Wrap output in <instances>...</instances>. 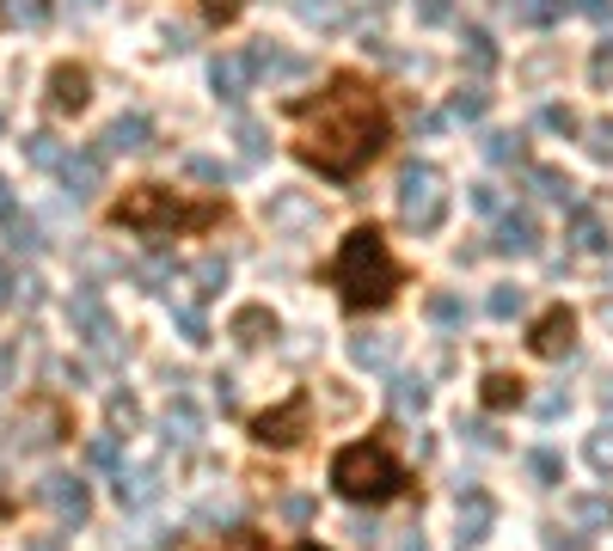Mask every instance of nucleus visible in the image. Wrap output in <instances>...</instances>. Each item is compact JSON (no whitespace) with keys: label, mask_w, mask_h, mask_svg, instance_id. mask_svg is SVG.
Listing matches in <instances>:
<instances>
[{"label":"nucleus","mask_w":613,"mask_h":551,"mask_svg":"<svg viewBox=\"0 0 613 551\" xmlns=\"http://www.w3.org/2000/svg\"><path fill=\"white\" fill-rule=\"evenodd\" d=\"M289 123H294V159L313 166L320 178H356L362 166L393 147V111L374 92L368 74L337 67L325 80V92L313 98H289Z\"/></svg>","instance_id":"nucleus-1"},{"label":"nucleus","mask_w":613,"mask_h":551,"mask_svg":"<svg viewBox=\"0 0 613 551\" xmlns=\"http://www.w3.org/2000/svg\"><path fill=\"white\" fill-rule=\"evenodd\" d=\"M227 221L221 197H185V190H166V184H129L117 202H111V227H129L142 239H173V233H215Z\"/></svg>","instance_id":"nucleus-2"},{"label":"nucleus","mask_w":613,"mask_h":551,"mask_svg":"<svg viewBox=\"0 0 613 551\" xmlns=\"http://www.w3.org/2000/svg\"><path fill=\"white\" fill-rule=\"evenodd\" d=\"M332 289L350 313H381V306L405 289V270L387 251L381 227H350L344 233V246H337V258H332Z\"/></svg>","instance_id":"nucleus-3"},{"label":"nucleus","mask_w":613,"mask_h":551,"mask_svg":"<svg viewBox=\"0 0 613 551\" xmlns=\"http://www.w3.org/2000/svg\"><path fill=\"white\" fill-rule=\"evenodd\" d=\"M412 485L405 478V466L393 459V447L387 441H350V447H337V459H332V490L344 502H393L399 490Z\"/></svg>","instance_id":"nucleus-4"},{"label":"nucleus","mask_w":613,"mask_h":551,"mask_svg":"<svg viewBox=\"0 0 613 551\" xmlns=\"http://www.w3.org/2000/svg\"><path fill=\"white\" fill-rule=\"evenodd\" d=\"M441 215H448V178L436 166H405L399 178V221L417 233H436Z\"/></svg>","instance_id":"nucleus-5"},{"label":"nucleus","mask_w":613,"mask_h":551,"mask_svg":"<svg viewBox=\"0 0 613 551\" xmlns=\"http://www.w3.org/2000/svg\"><path fill=\"white\" fill-rule=\"evenodd\" d=\"M67 325H74V337H86L105 362H117L123 343H117V325H111L105 301H98V289H74L67 294Z\"/></svg>","instance_id":"nucleus-6"},{"label":"nucleus","mask_w":613,"mask_h":551,"mask_svg":"<svg viewBox=\"0 0 613 551\" xmlns=\"http://www.w3.org/2000/svg\"><path fill=\"white\" fill-rule=\"evenodd\" d=\"M306 423H313V393H289L277 410H264V417H252V441L258 447H294L306 435Z\"/></svg>","instance_id":"nucleus-7"},{"label":"nucleus","mask_w":613,"mask_h":551,"mask_svg":"<svg viewBox=\"0 0 613 551\" xmlns=\"http://www.w3.org/2000/svg\"><path fill=\"white\" fill-rule=\"evenodd\" d=\"M38 502L43 509H55V521H67V527H81L86 514H93V497H86V485L81 478H67V472H50L38 485Z\"/></svg>","instance_id":"nucleus-8"},{"label":"nucleus","mask_w":613,"mask_h":551,"mask_svg":"<svg viewBox=\"0 0 613 551\" xmlns=\"http://www.w3.org/2000/svg\"><path fill=\"white\" fill-rule=\"evenodd\" d=\"M86 98H93V74H86L81 62H55L50 67V111H55V117L86 111Z\"/></svg>","instance_id":"nucleus-9"},{"label":"nucleus","mask_w":613,"mask_h":551,"mask_svg":"<svg viewBox=\"0 0 613 551\" xmlns=\"http://www.w3.org/2000/svg\"><path fill=\"white\" fill-rule=\"evenodd\" d=\"M19 441H25V447H55V441H67V410L55 405V398H31L25 417H19Z\"/></svg>","instance_id":"nucleus-10"},{"label":"nucleus","mask_w":613,"mask_h":551,"mask_svg":"<svg viewBox=\"0 0 613 551\" xmlns=\"http://www.w3.org/2000/svg\"><path fill=\"white\" fill-rule=\"evenodd\" d=\"M533 355H547V362H559V355H571L576 343V313L571 306H547V313L533 319Z\"/></svg>","instance_id":"nucleus-11"},{"label":"nucleus","mask_w":613,"mask_h":551,"mask_svg":"<svg viewBox=\"0 0 613 551\" xmlns=\"http://www.w3.org/2000/svg\"><path fill=\"white\" fill-rule=\"evenodd\" d=\"M491 251H503V258H528V251H540V227H533V215H503L491 233Z\"/></svg>","instance_id":"nucleus-12"},{"label":"nucleus","mask_w":613,"mask_h":551,"mask_svg":"<svg viewBox=\"0 0 613 551\" xmlns=\"http://www.w3.org/2000/svg\"><path fill=\"white\" fill-rule=\"evenodd\" d=\"M55 171H62V184H67V197H74V202H86L98 184H105V159H98V154H67Z\"/></svg>","instance_id":"nucleus-13"},{"label":"nucleus","mask_w":613,"mask_h":551,"mask_svg":"<svg viewBox=\"0 0 613 551\" xmlns=\"http://www.w3.org/2000/svg\"><path fill=\"white\" fill-rule=\"evenodd\" d=\"M160 497V472L154 466H117V502L123 509H147Z\"/></svg>","instance_id":"nucleus-14"},{"label":"nucleus","mask_w":613,"mask_h":551,"mask_svg":"<svg viewBox=\"0 0 613 551\" xmlns=\"http://www.w3.org/2000/svg\"><path fill=\"white\" fill-rule=\"evenodd\" d=\"M142 147H154V123L142 111H129V117H117L105 129V154H142Z\"/></svg>","instance_id":"nucleus-15"},{"label":"nucleus","mask_w":613,"mask_h":551,"mask_svg":"<svg viewBox=\"0 0 613 551\" xmlns=\"http://www.w3.org/2000/svg\"><path fill=\"white\" fill-rule=\"evenodd\" d=\"M491 533V497L485 490H460V545H479Z\"/></svg>","instance_id":"nucleus-16"},{"label":"nucleus","mask_w":613,"mask_h":551,"mask_svg":"<svg viewBox=\"0 0 613 551\" xmlns=\"http://www.w3.org/2000/svg\"><path fill=\"white\" fill-rule=\"evenodd\" d=\"M227 331H233V337H240L246 350H258L264 337H277V313H270V306H240Z\"/></svg>","instance_id":"nucleus-17"},{"label":"nucleus","mask_w":613,"mask_h":551,"mask_svg":"<svg viewBox=\"0 0 613 551\" xmlns=\"http://www.w3.org/2000/svg\"><path fill=\"white\" fill-rule=\"evenodd\" d=\"M166 441H178V447H197L202 441V417H197V405H190V398H173V410H166Z\"/></svg>","instance_id":"nucleus-18"},{"label":"nucleus","mask_w":613,"mask_h":551,"mask_svg":"<svg viewBox=\"0 0 613 551\" xmlns=\"http://www.w3.org/2000/svg\"><path fill=\"white\" fill-rule=\"evenodd\" d=\"M246 80H252V62H246V55H221V62H215V92H221V98H246Z\"/></svg>","instance_id":"nucleus-19"},{"label":"nucleus","mask_w":613,"mask_h":551,"mask_svg":"<svg viewBox=\"0 0 613 551\" xmlns=\"http://www.w3.org/2000/svg\"><path fill=\"white\" fill-rule=\"evenodd\" d=\"M521 386H528V381H521V374H503V367H497V374H485V405H491V410H509V405H521V398H528V393H521Z\"/></svg>","instance_id":"nucleus-20"},{"label":"nucleus","mask_w":613,"mask_h":551,"mask_svg":"<svg viewBox=\"0 0 613 551\" xmlns=\"http://www.w3.org/2000/svg\"><path fill=\"white\" fill-rule=\"evenodd\" d=\"M0 19H7V25H31V31H38L43 19H50V0H0Z\"/></svg>","instance_id":"nucleus-21"},{"label":"nucleus","mask_w":613,"mask_h":551,"mask_svg":"<svg viewBox=\"0 0 613 551\" xmlns=\"http://www.w3.org/2000/svg\"><path fill=\"white\" fill-rule=\"evenodd\" d=\"M485 159L516 166V159H528V142H521V135H509V129H497V135H485Z\"/></svg>","instance_id":"nucleus-22"},{"label":"nucleus","mask_w":613,"mask_h":551,"mask_svg":"<svg viewBox=\"0 0 613 551\" xmlns=\"http://www.w3.org/2000/svg\"><path fill=\"white\" fill-rule=\"evenodd\" d=\"M350 362L356 367H387L393 362V337H356L350 343Z\"/></svg>","instance_id":"nucleus-23"},{"label":"nucleus","mask_w":613,"mask_h":551,"mask_svg":"<svg viewBox=\"0 0 613 551\" xmlns=\"http://www.w3.org/2000/svg\"><path fill=\"white\" fill-rule=\"evenodd\" d=\"M393 405H399L405 417H412V410H424V405H429V386L417 381V374H399V381H393Z\"/></svg>","instance_id":"nucleus-24"},{"label":"nucleus","mask_w":613,"mask_h":551,"mask_svg":"<svg viewBox=\"0 0 613 551\" xmlns=\"http://www.w3.org/2000/svg\"><path fill=\"white\" fill-rule=\"evenodd\" d=\"M528 184L540 190V197H552V202H564V197H571V178H564L559 166H533V171H528Z\"/></svg>","instance_id":"nucleus-25"},{"label":"nucleus","mask_w":613,"mask_h":551,"mask_svg":"<svg viewBox=\"0 0 613 551\" xmlns=\"http://www.w3.org/2000/svg\"><path fill=\"white\" fill-rule=\"evenodd\" d=\"M528 472L552 490V485H564V459L552 454V447H533V454H528Z\"/></svg>","instance_id":"nucleus-26"},{"label":"nucleus","mask_w":613,"mask_h":551,"mask_svg":"<svg viewBox=\"0 0 613 551\" xmlns=\"http://www.w3.org/2000/svg\"><path fill=\"white\" fill-rule=\"evenodd\" d=\"M7 233H13V251H43V227L31 221V215H7Z\"/></svg>","instance_id":"nucleus-27"},{"label":"nucleus","mask_w":613,"mask_h":551,"mask_svg":"<svg viewBox=\"0 0 613 551\" xmlns=\"http://www.w3.org/2000/svg\"><path fill=\"white\" fill-rule=\"evenodd\" d=\"M221 551H270V539L258 533V527H240V533L227 539ZM289 551H325V545H313V539H301V545H289Z\"/></svg>","instance_id":"nucleus-28"},{"label":"nucleus","mask_w":613,"mask_h":551,"mask_svg":"<svg viewBox=\"0 0 613 551\" xmlns=\"http://www.w3.org/2000/svg\"><path fill=\"white\" fill-rule=\"evenodd\" d=\"M233 142H240V159H246V166H258V159H264V129H258L252 117L233 123Z\"/></svg>","instance_id":"nucleus-29"},{"label":"nucleus","mask_w":613,"mask_h":551,"mask_svg":"<svg viewBox=\"0 0 613 551\" xmlns=\"http://www.w3.org/2000/svg\"><path fill=\"white\" fill-rule=\"evenodd\" d=\"M25 159H31V166H62L67 147L55 142V135H25Z\"/></svg>","instance_id":"nucleus-30"},{"label":"nucleus","mask_w":613,"mask_h":551,"mask_svg":"<svg viewBox=\"0 0 613 551\" xmlns=\"http://www.w3.org/2000/svg\"><path fill=\"white\" fill-rule=\"evenodd\" d=\"M571 514H583L589 527H613V502L607 497H571Z\"/></svg>","instance_id":"nucleus-31"},{"label":"nucleus","mask_w":613,"mask_h":551,"mask_svg":"<svg viewBox=\"0 0 613 551\" xmlns=\"http://www.w3.org/2000/svg\"><path fill=\"white\" fill-rule=\"evenodd\" d=\"M485 111H491V92H479V86H472V92H460V98L448 105V117L472 123V117H485Z\"/></svg>","instance_id":"nucleus-32"},{"label":"nucleus","mask_w":613,"mask_h":551,"mask_svg":"<svg viewBox=\"0 0 613 551\" xmlns=\"http://www.w3.org/2000/svg\"><path fill=\"white\" fill-rule=\"evenodd\" d=\"M301 19L306 25H337V19H344V0H301Z\"/></svg>","instance_id":"nucleus-33"},{"label":"nucleus","mask_w":613,"mask_h":551,"mask_svg":"<svg viewBox=\"0 0 613 551\" xmlns=\"http://www.w3.org/2000/svg\"><path fill=\"white\" fill-rule=\"evenodd\" d=\"M583 454H589V466H595V472H613V429H595Z\"/></svg>","instance_id":"nucleus-34"},{"label":"nucleus","mask_w":613,"mask_h":551,"mask_svg":"<svg viewBox=\"0 0 613 551\" xmlns=\"http://www.w3.org/2000/svg\"><path fill=\"white\" fill-rule=\"evenodd\" d=\"M521 301H528V294L503 282V289H491V301H485V306H491V319H516V313H521Z\"/></svg>","instance_id":"nucleus-35"},{"label":"nucleus","mask_w":613,"mask_h":551,"mask_svg":"<svg viewBox=\"0 0 613 551\" xmlns=\"http://www.w3.org/2000/svg\"><path fill=\"white\" fill-rule=\"evenodd\" d=\"M202 7V19H209V25H233V19L246 13V0H197Z\"/></svg>","instance_id":"nucleus-36"},{"label":"nucleus","mask_w":613,"mask_h":551,"mask_svg":"<svg viewBox=\"0 0 613 551\" xmlns=\"http://www.w3.org/2000/svg\"><path fill=\"white\" fill-rule=\"evenodd\" d=\"M571 239H576V246H583V251H595V246H607V239H601V227H595V215H576V221H571Z\"/></svg>","instance_id":"nucleus-37"},{"label":"nucleus","mask_w":613,"mask_h":551,"mask_svg":"<svg viewBox=\"0 0 613 551\" xmlns=\"http://www.w3.org/2000/svg\"><path fill=\"white\" fill-rule=\"evenodd\" d=\"M221 282H227V263H221V258H202V263H197V294H215Z\"/></svg>","instance_id":"nucleus-38"},{"label":"nucleus","mask_w":613,"mask_h":551,"mask_svg":"<svg viewBox=\"0 0 613 551\" xmlns=\"http://www.w3.org/2000/svg\"><path fill=\"white\" fill-rule=\"evenodd\" d=\"M86 459H93V466H123V454H117L111 435H93V441H86Z\"/></svg>","instance_id":"nucleus-39"},{"label":"nucleus","mask_w":613,"mask_h":551,"mask_svg":"<svg viewBox=\"0 0 613 551\" xmlns=\"http://www.w3.org/2000/svg\"><path fill=\"white\" fill-rule=\"evenodd\" d=\"M135 276H142L147 289L160 294V289H166V282H173V263H166V258H147V263H142V270H135Z\"/></svg>","instance_id":"nucleus-40"},{"label":"nucleus","mask_w":613,"mask_h":551,"mask_svg":"<svg viewBox=\"0 0 613 551\" xmlns=\"http://www.w3.org/2000/svg\"><path fill=\"white\" fill-rule=\"evenodd\" d=\"M429 319L436 325H460V301L454 294H429Z\"/></svg>","instance_id":"nucleus-41"},{"label":"nucleus","mask_w":613,"mask_h":551,"mask_svg":"<svg viewBox=\"0 0 613 551\" xmlns=\"http://www.w3.org/2000/svg\"><path fill=\"white\" fill-rule=\"evenodd\" d=\"M111 423H117V429H135V423H142V410H135V398H129V393L111 398Z\"/></svg>","instance_id":"nucleus-42"},{"label":"nucleus","mask_w":613,"mask_h":551,"mask_svg":"<svg viewBox=\"0 0 613 551\" xmlns=\"http://www.w3.org/2000/svg\"><path fill=\"white\" fill-rule=\"evenodd\" d=\"M178 325H185V343H209V325H202L197 306H178Z\"/></svg>","instance_id":"nucleus-43"},{"label":"nucleus","mask_w":613,"mask_h":551,"mask_svg":"<svg viewBox=\"0 0 613 551\" xmlns=\"http://www.w3.org/2000/svg\"><path fill=\"white\" fill-rule=\"evenodd\" d=\"M197 521H202V527H215V521H233V502H227V497H209V502L197 509Z\"/></svg>","instance_id":"nucleus-44"},{"label":"nucleus","mask_w":613,"mask_h":551,"mask_svg":"<svg viewBox=\"0 0 613 551\" xmlns=\"http://www.w3.org/2000/svg\"><path fill=\"white\" fill-rule=\"evenodd\" d=\"M589 154L613 159V123H595V129H589Z\"/></svg>","instance_id":"nucleus-45"},{"label":"nucleus","mask_w":613,"mask_h":551,"mask_svg":"<svg viewBox=\"0 0 613 551\" xmlns=\"http://www.w3.org/2000/svg\"><path fill=\"white\" fill-rule=\"evenodd\" d=\"M547 551H589V539H583V533H564V527H552V533H547Z\"/></svg>","instance_id":"nucleus-46"},{"label":"nucleus","mask_w":613,"mask_h":551,"mask_svg":"<svg viewBox=\"0 0 613 551\" xmlns=\"http://www.w3.org/2000/svg\"><path fill=\"white\" fill-rule=\"evenodd\" d=\"M467 43H472V50H467V55H472V67H491V62H497V50H491V38H485V31H472Z\"/></svg>","instance_id":"nucleus-47"},{"label":"nucleus","mask_w":613,"mask_h":551,"mask_svg":"<svg viewBox=\"0 0 613 551\" xmlns=\"http://www.w3.org/2000/svg\"><path fill=\"white\" fill-rule=\"evenodd\" d=\"M190 178H202V184H221V178H227V166H215V159H202V154H197V159H190Z\"/></svg>","instance_id":"nucleus-48"},{"label":"nucleus","mask_w":613,"mask_h":551,"mask_svg":"<svg viewBox=\"0 0 613 551\" xmlns=\"http://www.w3.org/2000/svg\"><path fill=\"white\" fill-rule=\"evenodd\" d=\"M533 410H540V417H564V410H571V398H564V393H547V398H540V405H533Z\"/></svg>","instance_id":"nucleus-49"},{"label":"nucleus","mask_w":613,"mask_h":551,"mask_svg":"<svg viewBox=\"0 0 613 551\" xmlns=\"http://www.w3.org/2000/svg\"><path fill=\"white\" fill-rule=\"evenodd\" d=\"M417 19H424V25H441V19H448V0H417Z\"/></svg>","instance_id":"nucleus-50"},{"label":"nucleus","mask_w":613,"mask_h":551,"mask_svg":"<svg viewBox=\"0 0 613 551\" xmlns=\"http://www.w3.org/2000/svg\"><path fill=\"white\" fill-rule=\"evenodd\" d=\"M559 13V0H521V19H552Z\"/></svg>","instance_id":"nucleus-51"},{"label":"nucleus","mask_w":613,"mask_h":551,"mask_svg":"<svg viewBox=\"0 0 613 551\" xmlns=\"http://www.w3.org/2000/svg\"><path fill=\"white\" fill-rule=\"evenodd\" d=\"M547 129H564V135H571V129H576V117H571L564 105H547Z\"/></svg>","instance_id":"nucleus-52"},{"label":"nucleus","mask_w":613,"mask_h":551,"mask_svg":"<svg viewBox=\"0 0 613 551\" xmlns=\"http://www.w3.org/2000/svg\"><path fill=\"white\" fill-rule=\"evenodd\" d=\"M282 514H289V521H306V514H313V502H306V497H282Z\"/></svg>","instance_id":"nucleus-53"},{"label":"nucleus","mask_w":613,"mask_h":551,"mask_svg":"<svg viewBox=\"0 0 613 551\" xmlns=\"http://www.w3.org/2000/svg\"><path fill=\"white\" fill-rule=\"evenodd\" d=\"M472 202H479V209H497L503 197H497V184H479V190H472Z\"/></svg>","instance_id":"nucleus-54"},{"label":"nucleus","mask_w":613,"mask_h":551,"mask_svg":"<svg viewBox=\"0 0 613 551\" xmlns=\"http://www.w3.org/2000/svg\"><path fill=\"white\" fill-rule=\"evenodd\" d=\"M13 301V270H7V258H0V306Z\"/></svg>","instance_id":"nucleus-55"},{"label":"nucleus","mask_w":613,"mask_h":551,"mask_svg":"<svg viewBox=\"0 0 613 551\" xmlns=\"http://www.w3.org/2000/svg\"><path fill=\"white\" fill-rule=\"evenodd\" d=\"M0 386H13V350H0Z\"/></svg>","instance_id":"nucleus-56"},{"label":"nucleus","mask_w":613,"mask_h":551,"mask_svg":"<svg viewBox=\"0 0 613 551\" xmlns=\"http://www.w3.org/2000/svg\"><path fill=\"white\" fill-rule=\"evenodd\" d=\"M571 7H576V13H595V19L607 13V0H571Z\"/></svg>","instance_id":"nucleus-57"},{"label":"nucleus","mask_w":613,"mask_h":551,"mask_svg":"<svg viewBox=\"0 0 613 551\" xmlns=\"http://www.w3.org/2000/svg\"><path fill=\"white\" fill-rule=\"evenodd\" d=\"M13 215V190H7V178H0V221Z\"/></svg>","instance_id":"nucleus-58"},{"label":"nucleus","mask_w":613,"mask_h":551,"mask_svg":"<svg viewBox=\"0 0 613 551\" xmlns=\"http://www.w3.org/2000/svg\"><path fill=\"white\" fill-rule=\"evenodd\" d=\"M25 551H62V545H55V539H31Z\"/></svg>","instance_id":"nucleus-59"},{"label":"nucleus","mask_w":613,"mask_h":551,"mask_svg":"<svg viewBox=\"0 0 613 551\" xmlns=\"http://www.w3.org/2000/svg\"><path fill=\"white\" fill-rule=\"evenodd\" d=\"M601 405L613 410V374H607V381H601Z\"/></svg>","instance_id":"nucleus-60"},{"label":"nucleus","mask_w":613,"mask_h":551,"mask_svg":"<svg viewBox=\"0 0 613 551\" xmlns=\"http://www.w3.org/2000/svg\"><path fill=\"white\" fill-rule=\"evenodd\" d=\"M399 551H424V539H417V533H412V539H405V545H399Z\"/></svg>","instance_id":"nucleus-61"},{"label":"nucleus","mask_w":613,"mask_h":551,"mask_svg":"<svg viewBox=\"0 0 613 551\" xmlns=\"http://www.w3.org/2000/svg\"><path fill=\"white\" fill-rule=\"evenodd\" d=\"M0 129H7V105H0Z\"/></svg>","instance_id":"nucleus-62"}]
</instances>
